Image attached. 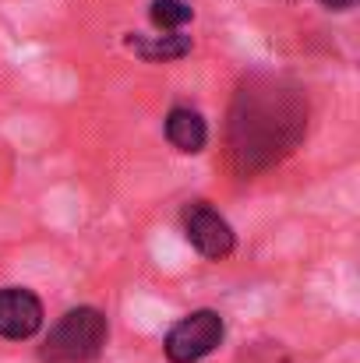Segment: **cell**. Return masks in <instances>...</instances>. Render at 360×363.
<instances>
[{
	"label": "cell",
	"mask_w": 360,
	"mask_h": 363,
	"mask_svg": "<svg viewBox=\"0 0 360 363\" xmlns=\"http://www.w3.org/2000/svg\"><path fill=\"white\" fill-rule=\"evenodd\" d=\"M304 113L286 110L283 103L268 99H244V113L234 121V141L247 166H268L279 152H290V145L300 138Z\"/></svg>",
	"instance_id": "cell-1"
},
{
	"label": "cell",
	"mask_w": 360,
	"mask_h": 363,
	"mask_svg": "<svg viewBox=\"0 0 360 363\" xmlns=\"http://www.w3.org/2000/svg\"><path fill=\"white\" fill-rule=\"evenodd\" d=\"M107 335H110V325H107L103 311L75 307L50 328L39 357L43 363H92L103 353Z\"/></svg>",
	"instance_id": "cell-2"
},
{
	"label": "cell",
	"mask_w": 360,
	"mask_h": 363,
	"mask_svg": "<svg viewBox=\"0 0 360 363\" xmlns=\"http://www.w3.org/2000/svg\"><path fill=\"white\" fill-rule=\"evenodd\" d=\"M223 335H227V325L216 311H195L166 332L163 350L170 363H198L219 350Z\"/></svg>",
	"instance_id": "cell-3"
},
{
	"label": "cell",
	"mask_w": 360,
	"mask_h": 363,
	"mask_svg": "<svg viewBox=\"0 0 360 363\" xmlns=\"http://www.w3.org/2000/svg\"><path fill=\"white\" fill-rule=\"evenodd\" d=\"M184 237L187 243L209 257V261H219V257H230L234 247H237V237L230 230V223L209 205V201H195L184 208Z\"/></svg>",
	"instance_id": "cell-4"
},
{
	"label": "cell",
	"mask_w": 360,
	"mask_h": 363,
	"mask_svg": "<svg viewBox=\"0 0 360 363\" xmlns=\"http://www.w3.org/2000/svg\"><path fill=\"white\" fill-rule=\"evenodd\" d=\"M43 300L32 289L7 286L0 289V339H32L43 328Z\"/></svg>",
	"instance_id": "cell-5"
},
{
	"label": "cell",
	"mask_w": 360,
	"mask_h": 363,
	"mask_svg": "<svg viewBox=\"0 0 360 363\" xmlns=\"http://www.w3.org/2000/svg\"><path fill=\"white\" fill-rule=\"evenodd\" d=\"M166 138H170V145H173L177 152L198 155V152L205 148V141H209V127H205L198 110H191V106H173V110L166 113Z\"/></svg>",
	"instance_id": "cell-6"
},
{
	"label": "cell",
	"mask_w": 360,
	"mask_h": 363,
	"mask_svg": "<svg viewBox=\"0 0 360 363\" xmlns=\"http://www.w3.org/2000/svg\"><path fill=\"white\" fill-rule=\"evenodd\" d=\"M131 53H138L141 60L148 64H159V60H180L191 53V35H180V32H166V35H127L124 39Z\"/></svg>",
	"instance_id": "cell-7"
},
{
	"label": "cell",
	"mask_w": 360,
	"mask_h": 363,
	"mask_svg": "<svg viewBox=\"0 0 360 363\" xmlns=\"http://www.w3.org/2000/svg\"><path fill=\"white\" fill-rule=\"evenodd\" d=\"M148 18H152V25L163 32H177L184 21H191L195 18V11L184 4V0H152V7H148Z\"/></svg>",
	"instance_id": "cell-8"
},
{
	"label": "cell",
	"mask_w": 360,
	"mask_h": 363,
	"mask_svg": "<svg viewBox=\"0 0 360 363\" xmlns=\"http://www.w3.org/2000/svg\"><path fill=\"white\" fill-rule=\"evenodd\" d=\"M318 4H322L325 11H350L357 0H318Z\"/></svg>",
	"instance_id": "cell-9"
}]
</instances>
